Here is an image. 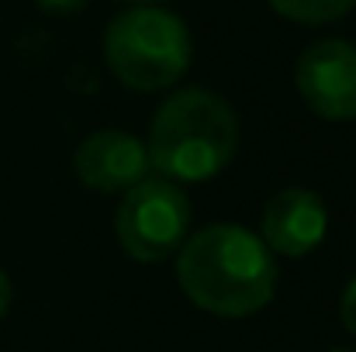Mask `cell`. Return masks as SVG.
Wrapping results in <instances>:
<instances>
[{
	"instance_id": "1",
	"label": "cell",
	"mask_w": 356,
	"mask_h": 352,
	"mask_svg": "<svg viewBox=\"0 0 356 352\" xmlns=\"http://www.w3.org/2000/svg\"><path fill=\"white\" fill-rule=\"evenodd\" d=\"M177 280L201 311L249 318L273 301L277 262L259 235L238 225H208L177 249Z\"/></svg>"
},
{
	"instance_id": "2",
	"label": "cell",
	"mask_w": 356,
	"mask_h": 352,
	"mask_svg": "<svg viewBox=\"0 0 356 352\" xmlns=\"http://www.w3.org/2000/svg\"><path fill=\"white\" fill-rule=\"evenodd\" d=\"M238 149V117L211 90L173 94L149 124V166L173 183H204L218 176Z\"/></svg>"
},
{
	"instance_id": "3",
	"label": "cell",
	"mask_w": 356,
	"mask_h": 352,
	"mask_svg": "<svg viewBox=\"0 0 356 352\" xmlns=\"http://www.w3.org/2000/svg\"><path fill=\"white\" fill-rule=\"evenodd\" d=\"M191 31L184 17L138 3L121 10L104 31V56L111 73L128 90L156 94L173 87L191 66Z\"/></svg>"
},
{
	"instance_id": "4",
	"label": "cell",
	"mask_w": 356,
	"mask_h": 352,
	"mask_svg": "<svg viewBox=\"0 0 356 352\" xmlns=\"http://www.w3.org/2000/svg\"><path fill=\"white\" fill-rule=\"evenodd\" d=\"M191 228V201L173 180H138L124 190L115 215L121 249L138 262L173 255Z\"/></svg>"
},
{
	"instance_id": "5",
	"label": "cell",
	"mask_w": 356,
	"mask_h": 352,
	"mask_svg": "<svg viewBox=\"0 0 356 352\" xmlns=\"http://www.w3.org/2000/svg\"><path fill=\"white\" fill-rule=\"evenodd\" d=\"M294 83L301 101L325 121H356V45L322 38L298 59Z\"/></svg>"
},
{
	"instance_id": "6",
	"label": "cell",
	"mask_w": 356,
	"mask_h": 352,
	"mask_svg": "<svg viewBox=\"0 0 356 352\" xmlns=\"http://www.w3.org/2000/svg\"><path fill=\"white\" fill-rule=\"evenodd\" d=\"M329 232V211L322 197L308 187H287L273 194L263 208L259 238L277 255H308Z\"/></svg>"
},
{
	"instance_id": "7",
	"label": "cell",
	"mask_w": 356,
	"mask_h": 352,
	"mask_svg": "<svg viewBox=\"0 0 356 352\" xmlns=\"http://www.w3.org/2000/svg\"><path fill=\"white\" fill-rule=\"evenodd\" d=\"M73 169L83 187L101 194H121L145 180L149 152L128 131H94L80 142L73 156Z\"/></svg>"
},
{
	"instance_id": "8",
	"label": "cell",
	"mask_w": 356,
	"mask_h": 352,
	"mask_svg": "<svg viewBox=\"0 0 356 352\" xmlns=\"http://www.w3.org/2000/svg\"><path fill=\"white\" fill-rule=\"evenodd\" d=\"M356 0H270V7L298 24H329L353 10Z\"/></svg>"
},
{
	"instance_id": "9",
	"label": "cell",
	"mask_w": 356,
	"mask_h": 352,
	"mask_svg": "<svg viewBox=\"0 0 356 352\" xmlns=\"http://www.w3.org/2000/svg\"><path fill=\"white\" fill-rule=\"evenodd\" d=\"M339 318H343V328L356 339V276L346 283L343 290V304H339Z\"/></svg>"
},
{
	"instance_id": "10",
	"label": "cell",
	"mask_w": 356,
	"mask_h": 352,
	"mask_svg": "<svg viewBox=\"0 0 356 352\" xmlns=\"http://www.w3.org/2000/svg\"><path fill=\"white\" fill-rule=\"evenodd\" d=\"M45 14H76L87 7V0H35Z\"/></svg>"
},
{
	"instance_id": "11",
	"label": "cell",
	"mask_w": 356,
	"mask_h": 352,
	"mask_svg": "<svg viewBox=\"0 0 356 352\" xmlns=\"http://www.w3.org/2000/svg\"><path fill=\"white\" fill-rule=\"evenodd\" d=\"M10 301H14V287H10V276L0 269V318L10 311Z\"/></svg>"
},
{
	"instance_id": "12",
	"label": "cell",
	"mask_w": 356,
	"mask_h": 352,
	"mask_svg": "<svg viewBox=\"0 0 356 352\" xmlns=\"http://www.w3.org/2000/svg\"><path fill=\"white\" fill-rule=\"evenodd\" d=\"M131 3H156V0H131Z\"/></svg>"
},
{
	"instance_id": "13",
	"label": "cell",
	"mask_w": 356,
	"mask_h": 352,
	"mask_svg": "<svg viewBox=\"0 0 356 352\" xmlns=\"http://www.w3.org/2000/svg\"><path fill=\"white\" fill-rule=\"evenodd\" d=\"M332 352H350V349H332Z\"/></svg>"
}]
</instances>
